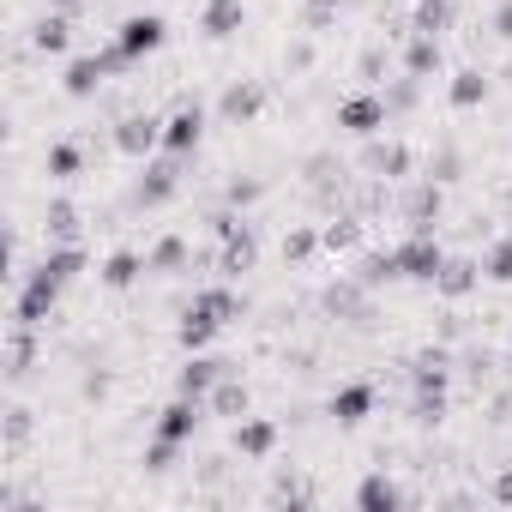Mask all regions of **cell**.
<instances>
[{
  "label": "cell",
  "instance_id": "cell-1",
  "mask_svg": "<svg viewBox=\"0 0 512 512\" xmlns=\"http://www.w3.org/2000/svg\"><path fill=\"white\" fill-rule=\"evenodd\" d=\"M85 266V253L79 247H61V253H49V260L31 272V284H25V296H19V326H37L49 308H55V296L67 290V278Z\"/></svg>",
  "mask_w": 512,
  "mask_h": 512
},
{
  "label": "cell",
  "instance_id": "cell-2",
  "mask_svg": "<svg viewBox=\"0 0 512 512\" xmlns=\"http://www.w3.org/2000/svg\"><path fill=\"white\" fill-rule=\"evenodd\" d=\"M235 314V296L229 290H205L193 308H187V320H181V344L187 350H199V344H211L217 332H223V320Z\"/></svg>",
  "mask_w": 512,
  "mask_h": 512
},
{
  "label": "cell",
  "instance_id": "cell-3",
  "mask_svg": "<svg viewBox=\"0 0 512 512\" xmlns=\"http://www.w3.org/2000/svg\"><path fill=\"white\" fill-rule=\"evenodd\" d=\"M392 266H398V278H440V266H446V253L416 229V241H404V247H392Z\"/></svg>",
  "mask_w": 512,
  "mask_h": 512
},
{
  "label": "cell",
  "instance_id": "cell-4",
  "mask_svg": "<svg viewBox=\"0 0 512 512\" xmlns=\"http://www.w3.org/2000/svg\"><path fill=\"white\" fill-rule=\"evenodd\" d=\"M115 49L127 55V67H133V61H145L151 49H163V19H157V13H133V19L121 25Z\"/></svg>",
  "mask_w": 512,
  "mask_h": 512
},
{
  "label": "cell",
  "instance_id": "cell-5",
  "mask_svg": "<svg viewBox=\"0 0 512 512\" xmlns=\"http://www.w3.org/2000/svg\"><path fill=\"white\" fill-rule=\"evenodd\" d=\"M115 67H127V55H121V49H109V55H85V61H73V67H67V91H73V97H91Z\"/></svg>",
  "mask_w": 512,
  "mask_h": 512
},
{
  "label": "cell",
  "instance_id": "cell-6",
  "mask_svg": "<svg viewBox=\"0 0 512 512\" xmlns=\"http://www.w3.org/2000/svg\"><path fill=\"white\" fill-rule=\"evenodd\" d=\"M193 428H199V398H175L163 416H157V440H169V446H187L193 440Z\"/></svg>",
  "mask_w": 512,
  "mask_h": 512
},
{
  "label": "cell",
  "instance_id": "cell-7",
  "mask_svg": "<svg viewBox=\"0 0 512 512\" xmlns=\"http://www.w3.org/2000/svg\"><path fill=\"white\" fill-rule=\"evenodd\" d=\"M115 145H121L127 157H145L151 145H163V121H157V115H127V121L115 127Z\"/></svg>",
  "mask_w": 512,
  "mask_h": 512
},
{
  "label": "cell",
  "instance_id": "cell-8",
  "mask_svg": "<svg viewBox=\"0 0 512 512\" xmlns=\"http://www.w3.org/2000/svg\"><path fill=\"white\" fill-rule=\"evenodd\" d=\"M338 121H344L350 133H380V127H386V103H380V97H350V103L338 109Z\"/></svg>",
  "mask_w": 512,
  "mask_h": 512
},
{
  "label": "cell",
  "instance_id": "cell-9",
  "mask_svg": "<svg viewBox=\"0 0 512 512\" xmlns=\"http://www.w3.org/2000/svg\"><path fill=\"white\" fill-rule=\"evenodd\" d=\"M199 133H205V121H199V109H181L175 121H163V145H169L175 157H187V151L199 145Z\"/></svg>",
  "mask_w": 512,
  "mask_h": 512
},
{
  "label": "cell",
  "instance_id": "cell-10",
  "mask_svg": "<svg viewBox=\"0 0 512 512\" xmlns=\"http://www.w3.org/2000/svg\"><path fill=\"white\" fill-rule=\"evenodd\" d=\"M223 374H229V362H211V356H199V362H187V368H181V392H187V398H205V392H211Z\"/></svg>",
  "mask_w": 512,
  "mask_h": 512
},
{
  "label": "cell",
  "instance_id": "cell-11",
  "mask_svg": "<svg viewBox=\"0 0 512 512\" xmlns=\"http://www.w3.org/2000/svg\"><path fill=\"white\" fill-rule=\"evenodd\" d=\"M356 506H362V512H392V506H404V494H398L392 476H368V482L356 488Z\"/></svg>",
  "mask_w": 512,
  "mask_h": 512
},
{
  "label": "cell",
  "instance_id": "cell-12",
  "mask_svg": "<svg viewBox=\"0 0 512 512\" xmlns=\"http://www.w3.org/2000/svg\"><path fill=\"white\" fill-rule=\"evenodd\" d=\"M368 410H374V386H344V392L332 398V416H338L344 428H356Z\"/></svg>",
  "mask_w": 512,
  "mask_h": 512
},
{
  "label": "cell",
  "instance_id": "cell-13",
  "mask_svg": "<svg viewBox=\"0 0 512 512\" xmlns=\"http://www.w3.org/2000/svg\"><path fill=\"white\" fill-rule=\"evenodd\" d=\"M235 446H241L247 458H266V452L278 446V428H272V422H241V428H235Z\"/></svg>",
  "mask_w": 512,
  "mask_h": 512
},
{
  "label": "cell",
  "instance_id": "cell-14",
  "mask_svg": "<svg viewBox=\"0 0 512 512\" xmlns=\"http://www.w3.org/2000/svg\"><path fill=\"white\" fill-rule=\"evenodd\" d=\"M434 284H440V296H470V290H476V266H470V260H446Z\"/></svg>",
  "mask_w": 512,
  "mask_h": 512
},
{
  "label": "cell",
  "instance_id": "cell-15",
  "mask_svg": "<svg viewBox=\"0 0 512 512\" xmlns=\"http://www.w3.org/2000/svg\"><path fill=\"white\" fill-rule=\"evenodd\" d=\"M211 410H217V416H247V386H235V380L223 374V380L211 386Z\"/></svg>",
  "mask_w": 512,
  "mask_h": 512
},
{
  "label": "cell",
  "instance_id": "cell-16",
  "mask_svg": "<svg viewBox=\"0 0 512 512\" xmlns=\"http://www.w3.org/2000/svg\"><path fill=\"white\" fill-rule=\"evenodd\" d=\"M205 31H211V37L241 31V0H211V7H205Z\"/></svg>",
  "mask_w": 512,
  "mask_h": 512
},
{
  "label": "cell",
  "instance_id": "cell-17",
  "mask_svg": "<svg viewBox=\"0 0 512 512\" xmlns=\"http://www.w3.org/2000/svg\"><path fill=\"white\" fill-rule=\"evenodd\" d=\"M175 193V169H151L145 181H139V205H163Z\"/></svg>",
  "mask_w": 512,
  "mask_h": 512
},
{
  "label": "cell",
  "instance_id": "cell-18",
  "mask_svg": "<svg viewBox=\"0 0 512 512\" xmlns=\"http://www.w3.org/2000/svg\"><path fill=\"white\" fill-rule=\"evenodd\" d=\"M482 97H488V79H482V73H458V85H452V103H458V109H476Z\"/></svg>",
  "mask_w": 512,
  "mask_h": 512
},
{
  "label": "cell",
  "instance_id": "cell-19",
  "mask_svg": "<svg viewBox=\"0 0 512 512\" xmlns=\"http://www.w3.org/2000/svg\"><path fill=\"white\" fill-rule=\"evenodd\" d=\"M253 109H260V85H235V91L223 97V115H229V121H241V115H253Z\"/></svg>",
  "mask_w": 512,
  "mask_h": 512
},
{
  "label": "cell",
  "instance_id": "cell-20",
  "mask_svg": "<svg viewBox=\"0 0 512 512\" xmlns=\"http://www.w3.org/2000/svg\"><path fill=\"white\" fill-rule=\"evenodd\" d=\"M133 278H139V253H115L109 272H103V284H109V290H127Z\"/></svg>",
  "mask_w": 512,
  "mask_h": 512
},
{
  "label": "cell",
  "instance_id": "cell-21",
  "mask_svg": "<svg viewBox=\"0 0 512 512\" xmlns=\"http://www.w3.org/2000/svg\"><path fill=\"white\" fill-rule=\"evenodd\" d=\"M31 43H37V49H43V55H61V49H67V19H43V25H37V37H31Z\"/></svg>",
  "mask_w": 512,
  "mask_h": 512
},
{
  "label": "cell",
  "instance_id": "cell-22",
  "mask_svg": "<svg viewBox=\"0 0 512 512\" xmlns=\"http://www.w3.org/2000/svg\"><path fill=\"white\" fill-rule=\"evenodd\" d=\"M362 284H380V278H398V266H392V253H368L362 260V272H356Z\"/></svg>",
  "mask_w": 512,
  "mask_h": 512
},
{
  "label": "cell",
  "instance_id": "cell-23",
  "mask_svg": "<svg viewBox=\"0 0 512 512\" xmlns=\"http://www.w3.org/2000/svg\"><path fill=\"white\" fill-rule=\"evenodd\" d=\"M482 272H488L494 284H512V241H500V247L488 253V266H482Z\"/></svg>",
  "mask_w": 512,
  "mask_h": 512
},
{
  "label": "cell",
  "instance_id": "cell-24",
  "mask_svg": "<svg viewBox=\"0 0 512 512\" xmlns=\"http://www.w3.org/2000/svg\"><path fill=\"white\" fill-rule=\"evenodd\" d=\"M428 67H440V49H434V37H416L410 43V73H428Z\"/></svg>",
  "mask_w": 512,
  "mask_h": 512
},
{
  "label": "cell",
  "instance_id": "cell-25",
  "mask_svg": "<svg viewBox=\"0 0 512 512\" xmlns=\"http://www.w3.org/2000/svg\"><path fill=\"white\" fill-rule=\"evenodd\" d=\"M440 211V193L434 187H416V199H410V217H416V229H428V217Z\"/></svg>",
  "mask_w": 512,
  "mask_h": 512
},
{
  "label": "cell",
  "instance_id": "cell-26",
  "mask_svg": "<svg viewBox=\"0 0 512 512\" xmlns=\"http://www.w3.org/2000/svg\"><path fill=\"white\" fill-rule=\"evenodd\" d=\"M73 229H79V211H73V205H49V235H61V241H67Z\"/></svg>",
  "mask_w": 512,
  "mask_h": 512
},
{
  "label": "cell",
  "instance_id": "cell-27",
  "mask_svg": "<svg viewBox=\"0 0 512 512\" xmlns=\"http://www.w3.org/2000/svg\"><path fill=\"white\" fill-rule=\"evenodd\" d=\"M49 169H55V175H73V169H79V151H73V145H55V151H49Z\"/></svg>",
  "mask_w": 512,
  "mask_h": 512
},
{
  "label": "cell",
  "instance_id": "cell-28",
  "mask_svg": "<svg viewBox=\"0 0 512 512\" xmlns=\"http://www.w3.org/2000/svg\"><path fill=\"white\" fill-rule=\"evenodd\" d=\"M151 266H157V272H169V266H181V241H163V247L151 253Z\"/></svg>",
  "mask_w": 512,
  "mask_h": 512
},
{
  "label": "cell",
  "instance_id": "cell-29",
  "mask_svg": "<svg viewBox=\"0 0 512 512\" xmlns=\"http://www.w3.org/2000/svg\"><path fill=\"white\" fill-rule=\"evenodd\" d=\"M284 253H290V260H308V253H314V235H308V229H296V235L284 241Z\"/></svg>",
  "mask_w": 512,
  "mask_h": 512
},
{
  "label": "cell",
  "instance_id": "cell-30",
  "mask_svg": "<svg viewBox=\"0 0 512 512\" xmlns=\"http://www.w3.org/2000/svg\"><path fill=\"white\" fill-rule=\"evenodd\" d=\"M350 241H356V223H332L326 229V247H350Z\"/></svg>",
  "mask_w": 512,
  "mask_h": 512
},
{
  "label": "cell",
  "instance_id": "cell-31",
  "mask_svg": "<svg viewBox=\"0 0 512 512\" xmlns=\"http://www.w3.org/2000/svg\"><path fill=\"white\" fill-rule=\"evenodd\" d=\"M368 163H374V169H404V163H410V157H404V151H374V157H368Z\"/></svg>",
  "mask_w": 512,
  "mask_h": 512
},
{
  "label": "cell",
  "instance_id": "cell-32",
  "mask_svg": "<svg viewBox=\"0 0 512 512\" xmlns=\"http://www.w3.org/2000/svg\"><path fill=\"white\" fill-rule=\"evenodd\" d=\"M494 500H506V506H512V470H500V482H494Z\"/></svg>",
  "mask_w": 512,
  "mask_h": 512
},
{
  "label": "cell",
  "instance_id": "cell-33",
  "mask_svg": "<svg viewBox=\"0 0 512 512\" xmlns=\"http://www.w3.org/2000/svg\"><path fill=\"white\" fill-rule=\"evenodd\" d=\"M500 31H506V37H512V7H506V13H500Z\"/></svg>",
  "mask_w": 512,
  "mask_h": 512
}]
</instances>
